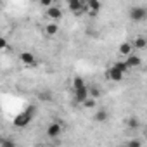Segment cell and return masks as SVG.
Listing matches in <instances>:
<instances>
[{
	"mask_svg": "<svg viewBox=\"0 0 147 147\" xmlns=\"http://www.w3.org/2000/svg\"><path fill=\"white\" fill-rule=\"evenodd\" d=\"M40 99H42V100H52V94H50V92H45V94H42Z\"/></svg>",
	"mask_w": 147,
	"mask_h": 147,
	"instance_id": "cell-23",
	"label": "cell"
},
{
	"mask_svg": "<svg viewBox=\"0 0 147 147\" xmlns=\"http://www.w3.org/2000/svg\"><path fill=\"white\" fill-rule=\"evenodd\" d=\"M40 147H49V145H40Z\"/></svg>",
	"mask_w": 147,
	"mask_h": 147,
	"instance_id": "cell-26",
	"label": "cell"
},
{
	"mask_svg": "<svg viewBox=\"0 0 147 147\" xmlns=\"http://www.w3.org/2000/svg\"><path fill=\"white\" fill-rule=\"evenodd\" d=\"M61 133H62V125L59 121L49 123V126H47V137L49 138H57V137H61Z\"/></svg>",
	"mask_w": 147,
	"mask_h": 147,
	"instance_id": "cell-3",
	"label": "cell"
},
{
	"mask_svg": "<svg viewBox=\"0 0 147 147\" xmlns=\"http://www.w3.org/2000/svg\"><path fill=\"white\" fill-rule=\"evenodd\" d=\"M119 147H126V144H123V145H119Z\"/></svg>",
	"mask_w": 147,
	"mask_h": 147,
	"instance_id": "cell-25",
	"label": "cell"
},
{
	"mask_svg": "<svg viewBox=\"0 0 147 147\" xmlns=\"http://www.w3.org/2000/svg\"><path fill=\"white\" fill-rule=\"evenodd\" d=\"M100 2H97V0H88V2H85V11H88L90 16H95L99 11H100Z\"/></svg>",
	"mask_w": 147,
	"mask_h": 147,
	"instance_id": "cell-10",
	"label": "cell"
},
{
	"mask_svg": "<svg viewBox=\"0 0 147 147\" xmlns=\"http://www.w3.org/2000/svg\"><path fill=\"white\" fill-rule=\"evenodd\" d=\"M35 114H36V107H35V106H28L23 113H19V114L14 118V126H16V128H26V126L33 121Z\"/></svg>",
	"mask_w": 147,
	"mask_h": 147,
	"instance_id": "cell-1",
	"label": "cell"
},
{
	"mask_svg": "<svg viewBox=\"0 0 147 147\" xmlns=\"http://www.w3.org/2000/svg\"><path fill=\"white\" fill-rule=\"evenodd\" d=\"M82 87H87L85 80L82 76H75L73 78V90H76V88H82Z\"/></svg>",
	"mask_w": 147,
	"mask_h": 147,
	"instance_id": "cell-16",
	"label": "cell"
},
{
	"mask_svg": "<svg viewBox=\"0 0 147 147\" xmlns=\"http://www.w3.org/2000/svg\"><path fill=\"white\" fill-rule=\"evenodd\" d=\"M131 43V47L133 49H138V50H144L145 47H147V38L145 36H137V38H133V42H130Z\"/></svg>",
	"mask_w": 147,
	"mask_h": 147,
	"instance_id": "cell-12",
	"label": "cell"
},
{
	"mask_svg": "<svg viewBox=\"0 0 147 147\" xmlns=\"http://www.w3.org/2000/svg\"><path fill=\"white\" fill-rule=\"evenodd\" d=\"M126 147H142V142L138 138H133V140H128L126 142Z\"/></svg>",
	"mask_w": 147,
	"mask_h": 147,
	"instance_id": "cell-20",
	"label": "cell"
},
{
	"mask_svg": "<svg viewBox=\"0 0 147 147\" xmlns=\"http://www.w3.org/2000/svg\"><path fill=\"white\" fill-rule=\"evenodd\" d=\"M94 119H95L97 123H106V121L109 119V113H107V109H99V111H95Z\"/></svg>",
	"mask_w": 147,
	"mask_h": 147,
	"instance_id": "cell-14",
	"label": "cell"
},
{
	"mask_svg": "<svg viewBox=\"0 0 147 147\" xmlns=\"http://www.w3.org/2000/svg\"><path fill=\"white\" fill-rule=\"evenodd\" d=\"M88 97L90 99H99L100 97V90H99V87H95V85H92V87H88Z\"/></svg>",
	"mask_w": 147,
	"mask_h": 147,
	"instance_id": "cell-17",
	"label": "cell"
},
{
	"mask_svg": "<svg viewBox=\"0 0 147 147\" xmlns=\"http://www.w3.org/2000/svg\"><path fill=\"white\" fill-rule=\"evenodd\" d=\"M123 76H125V75H121V73H119L114 66H109V67L106 69V80H109V82H121Z\"/></svg>",
	"mask_w": 147,
	"mask_h": 147,
	"instance_id": "cell-6",
	"label": "cell"
},
{
	"mask_svg": "<svg viewBox=\"0 0 147 147\" xmlns=\"http://www.w3.org/2000/svg\"><path fill=\"white\" fill-rule=\"evenodd\" d=\"M5 49H7V40H5L4 36H0V52L5 50Z\"/></svg>",
	"mask_w": 147,
	"mask_h": 147,
	"instance_id": "cell-22",
	"label": "cell"
},
{
	"mask_svg": "<svg viewBox=\"0 0 147 147\" xmlns=\"http://www.w3.org/2000/svg\"><path fill=\"white\" fill-rule=\"evenodd\" d=\"M45 14H47V18H49L52 23H57V21L62 18V9H61L59 5H54V4H52V5L45 11Z\"/></svg>",
	"mask_w": 147,
	"mask_h": 147,
	"instance_id": "cell-5",
	"label": "cell"
},
{
	"mask_svg": "<svg viewBox=\"0 0 147 147\" xmlns=\"http://www.w3.org/2000/svg\"><path fill=\"white\" fill-rule=\"evenodd\" d=\"M82 106H83L85 109H95V106H97V100H95V99H90V97H88V99H87V100H85V102H83Z\"/></svg>",
	"mask_w": 147,
	"mask_h": 147,
	"instance_id": "cell-19",
	"label": "cell"
},
{
	"mask_svg": "<svg viewBox=\"0 0 147 147\" xmlns=\"http://www.w3.org/2000/svg\"><path fill=\"white\" fill-rule=\"evenodd\" d=\"M126 126H128L130 130H137V128L140 126V119H138V118H135V116H131V118L126 121Z\"/></svg>",
	"mask_w": 147,
	"mask_h": 147,
	"instance_id": "cell-18",
	"label": "cell"
},
{
	"mask_svg": "<svg viewBox=\"0 0 147 147\" xmlns=\"http://www.w3.org/2000/svg\"><path fill=\"white\" fill-rule=\"evenodd\" d=\"M87 99H88V85H87V87H82V88H76V90H75V102H78V104H83Z\"/></svg>",
	"mask_w": 147,
	"mask_h": 147,
	"instance_id": "cell-8",
	"label": "cell"
},
{
	"mask_svg": "<svg viewBox=\"0 0 147 147\" xmlns=\"http://www.w3.org/2000/svg\"><path fill=\"white\" fill-rule=\"evenodd\" d=\"M2 142H4V137H2V135H0V147H2Z\"/></svg>",
	"mask_w": 147,
	"mask_h": 147,
	"instance_id": "cell-24",
	"label": "cell"
},
{
	"mask_svg": "<svg viewBox=\"0 0 147 147\" xmlns=\"http://www.w3.org/2000/svg\"><path fill=\"white\" fill-rule=\"evenodd\" d=\"M2 147H18V144H16L12 138H4V142H2Z\"/></svg>",
	"mask_w": 147,
	"mask_h": 147,
	"instance_id": "cell-21",
	"label": "cell"
},
{
	"mask_svg": "<svg viewBox=\"0 0 147 147\" xmlns=\"http://www.w3.org/2000/svg\"><path fill=\"white\" fill-rule=\"evenodd\" d=\"M57 31H59V24L57 23H47L45 26H43V33L47 35V36H55L57 35Z\"/></svg>",
	"mask_w": 147,
	"mask_h": 147,
	"instance_id": "cell-11",
	"label": "cell"
},
{
	"mask_svg": "<svg viewBox=\"0 0 147 147\" xmlns=\"http://www.w3.org/2000/svg\"><path fill=\"white\" fill-rule=\"evenodd\" d=\"M67 9L75 16H82V12H85V2H82V0H69Z\"/></svg>",
	"mask_w": 147,
	"mask_h": 147,
	"instance_id": "cell-4",
	"label": "cell"
},
{
	"mask_svg": "<svg viewBox=\"0 0 147 147\" xmlns=\"http://www.w3.org/2000/svg\"><path fill=\"white\" fill-rule=\"evenodd\" d=\"M125 64H126V67H128V69H135V67H138V66L142 64V59H140V55L130 54V55L125 59Z\"/></svg>",
	"mask_w": 147,
	"mask_h": 147,
	"instance_id": "cell-9",
	"label": "cell"
},
{
	"mask_svg": "<svg viewBox=\"0 0 147 147\" xmlns=\"http://www.w3.org/2000/svg\"><path fill=\"white\" fill-rule=\"evenodd\" d=\"M118 54H119V55H125V57H128L130 54H133V47H131V43H130V42L121 43L119 49H118Z\"/></svg>",
	"mask_w": 147,
	"mask_h": 147,
	"instance_id": "cell-13",
	"label": "cell"
},
{
	"mask_svg": "<svg viewBox=\"0 0 147 147\" xmlns=\"http://www.w3.org/2000/svg\"><path fill=\"white\" fill-rule=\"evenodd\" d=\"M145 16H147V9L142 5H135L130 9V19H133V21H144Z\"/></svg>",
	"mask_w": 147,
	"mask_h": 147,
	"instance_id": "cell-2",
	"label": "cell"
},
{
	"mask_svg": "<svg viewBox=\"0 0 147 147\" xmlns=\"http://www.w3.org/2000/svg\"><path fill=\"white\" fill-rule=\"evenodd\" d=\"M19 61H21L24 66H33V64H36V57H35V54L30 52V50H23V52L19 54Z\"/></svg>",
	"mask_w": 147,
	"mask_h": 147,
	"instance_id": "cell-7",
	"label": "cell"
},
{
	"mask_svg": "<svg viewBox=\"0 0 147 147\" xmlns=\"http://www.w3.org/2000/svg\"><path fill=\"white\" fill-rule=\"evenodd\" d=\"M113 66H114V67H116V69H118V71L121 73V75H126V73L130 71V69L126 67V64H125V61H116V62H114Z\"/></svg>",
	"mask_w": 147,
	"mask_h": 147,
	"instance_id": "cell-15",
	"label": "cell"
}]
</instances>
